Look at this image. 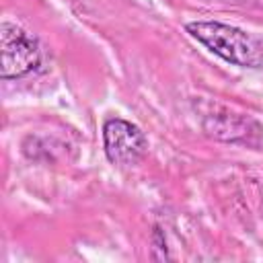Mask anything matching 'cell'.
Listing matches in <instances>:
<instances>
[{
	"mask_svg": "<svg viewBox=\"0 0 263 263\" xmlns=\"http://www.w3.org/2000/svg\"><path fill=\"white\" fill-rule=\"evenodd\" d=\"M185 31L228 64L240 68H257L263 64L259 45L238 27L220 21H191L185 25Z\"/></svg>",
	"mask_w": 263,
	"mask_h": 263,
	"instance_id": "6da1fadb",
	"label": "cell"
},
{
	"mask_svg": "<svg viewBox=\"0 0 263 263\" xmlns=\"http://www.w3.org/2000/svg\"><path fill=\"white\" fill-rule=\"evenodd\" d=\"M41 51L37 41L12 23L0 25V76L4 80L21 78L39 66Z\"/></svg>",
	"mask_w": 263,
	"mask_h": 263,
	"instance_id": "7a4b0ae2",
	"label": "cell"
},
{
	"mask_svg": "<svg viewBox=\"0 0 263 263\" xmlns=\"http://www.w3.org/2000/svg\"><path fill=\"white\" fill-rule=\"evenodd\" d=\"M146 136L138 125L121 117H111L103 123V148L113 164H136L146 152Z\"/></svg>",
	"mask_w": 263,
	"mask_h": 263,
	"instance_id": "3957f363",
	"label": "cell"
},
{
	"mask_svg": "<svg viewBox=\"0 0 263 263\" xmlns=\"http://www.w3.org/2000/svg\"><path fill=\"white\" fill-rule=\"evenodd\" d=\"M255 121L240 117V115H232V113H224V115H212L205 119L203 127L210 136L226 140V142H251V132L249 125H253Z\"/></svg>",
	"mask_w": 263,
	"mask_h": 263,
	"instance_id": "277c9868",
	"label": "cell"
}]
</instances>
